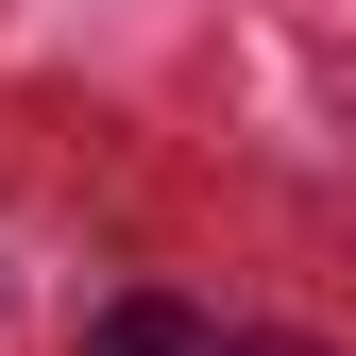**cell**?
<instances>
[{
	"label": "cell",
	"mask_w": 356,
	"mask_h": 356,
	"mask_svg": "<svg viewBox=\"0 0 356 356\" xmlns=\"http://www.w3.org/2000/svg\"><path fill=\"white\" fill-rule=\"evenodd\" d=\"M85 356H220V339H204L170 289H136V305H102V323H85Z\"/></svg>",
	"instance_id": "1"
},
{
	"label": "cell",
	"mask_w": 356,
	"mask_h": 356,
	"mask_svg": "<svg viewBox=\"0 0 356 356\" xmlns=\"http://www.w3.org/2000/svg\"><path fill=\"white\" fill-rule=\"evenodd\" d=\"M220 356H305V339H220Z\"/></svg>",
	"instance_id": "2"
}]
</instances>
